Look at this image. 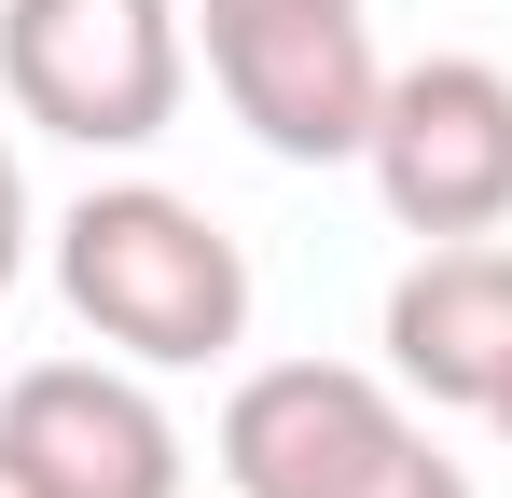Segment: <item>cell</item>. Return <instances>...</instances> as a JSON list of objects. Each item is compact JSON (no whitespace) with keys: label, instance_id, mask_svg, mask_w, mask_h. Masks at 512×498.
<instances>
[{"label":"cell","instance_id":"2","mask_svg":"<svg viewBox=\"0 0 512 498\" xmlns=\"http://www.w3.org/2000/svg\"><path fill=\"white\" fill-rule=\"evenodd\" d=\"M222 485L236 498H485L429 443L402 374H360V360H263V374H236Z\"/></svg>","mask_w":512,"mask_h":498},{"label":"cell","instance_id":"3","mask_svg":"<svg viewBox=\"0 0 512 498\" xmlns=\"http://www.w3.org/2000/svg\"><path fill=\"white\" fill-rule=\"evenodd\" d=\"M194 83L180 0H0V97L70 153H153Z\"/></svg>","mask_w":512,"mask_h":498},{"label":"cell","instance_id":"7","mask_svg":"<svg viewBox=\"0 0 512 498\" xmlns=\"http://www.w3.org/2000/svg\"><path fill=\"white\" fill-rule=\"evenodd\" d=\"M388 374L429 415H499V388H512V236H443L402 263Z\"/></svg>","mask_w":512,"mask_h":498},{"label":"cell","instance_id":"9","mask_svg":"<svg viewBox=\"0 0 512 498\" xmlns=\"http://www.w3.org/2000/svg\"><path fill=\"white\" fill-rule=\"evenodd\" d=\"M0 498H42V485H28V457H14V443H0Z\"/></svg>","mask_w":512,"mask_h":498},{"label":"cell","instance_id":"1","mask_svg":"<svg viewBox=\"0 0 512 498\" xmlns=\"http://www.w3.org/2000/svg\"><path fill=\"white\" fill-rule=\"evenodd\" d=\"M56 305L139 374H208L250 346V249L167 180H97L56 222Z\"/></svg>","mask_w":512,"mask_h":498},{"label":"cell","instance_id":"10","mask_svg":"<svg viewBox=\"0 0 512 498\" xmlns=\"http://www.w3.org/2000/svg\"><path fill=\"white\" fill-rule=\"evenodd\" d=\"M485 429H499V443H512V388H499V415H485Z\"/></svg>","mask_w":512,"mask_h":498},{"label":"cell","instance_id":"8","mask_svg":"<svg viewBox=\"0 0 512 498\" xmlns=\"http://www.w3.org/2000/svg\"><path fill=\"white\" fill-rule=\"evenodd\" d=\"M14 277H28V166L0 139V305H14Z\"/></svg>","mask_w":512,"mask_h":498},{"label":"cell","instance_id":"5","mask_svg":"<svg viewBox=\"0 0 512 498\" xmlns=\"http://www.w3.org/2000/svg\"><path fill=\"white\" fill-rule=\"evenodd\" d=\"M374 194L416 249L443 236H512V70L499 56H416L388 70V111H374Z\"/></svg>","mask_w":512,"mask_h":498},{"label":"cell","instance_id":"4","mask_svg":"<svg viewBox=\"0 0 512 498\" xmlns=\"http://www.w3.org/2000/svg\"><path fill=\"white\" fill-rule=\"evenodd\" d=\"M208 83L277 166H360L388 111V56L360 28V0H194Z\"/></svg>","mask_w":512,"mask_h":498},{"label":"cell","instance_id":"6","mask_svg":"<svg viewBox=\"0 0 512 498\" xmlns=\"http://www.w3.org/2000/svg\"><path fill=\"white\" fill-rule=\"evenodd\" d=\"M0 443L28 457V485L42 498H180V415L153 402V374L139 360H28L14 388H0Z\"/></svg>","mask_w":512,"mask_h":498}]
</instances>
